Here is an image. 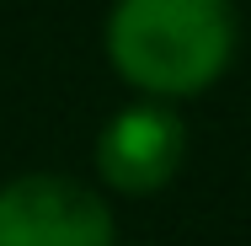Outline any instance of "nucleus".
Here are the masks:
<instances>
[{"label": "nucleus", "mask_w": 251, "mask_h": 246, "mask_svg": "<svg viewBox=\"0 0 251 246\" xmlns=\"http://www.w3.org/2000/svg\"><path fill=\"white\" fill-rule=\"evenodd\" d=\"M107 59L145 97H193L235 59L230 0H118L107 16Z\"/></svg>", "instance_id": "f257e3e1"}, {"label": "nucleus", "mask_w": 251, "mask_h": 246, "mask_svg": "<svg viewBox=\"0 0 251 246\" xmlns=\"http://www.w3.org/2000/svg\"><path fill=\"white\" fill-rule=\"evenodd\" d=\"M0 246H112V209L75 177L27 171L0 188Z\"/></svg>", "instance_id": "f03ea898"}, {"label": "nucleus", "mask_w": 251, "mask_h": 246, "mask_svg": "<svg viewBox=\"0 0 251 246\" xmlns=\"http://www.w3.org/2000/svg\"><path fill=\"white\" fill-rule=\"evenodd\" d=\"M182 150H187V129L171 107L160 102H139V107H123L97 139V171L107 188L118 193H160L176 166H182Z\"/></svg>", "instance_id": "7ed1b4c3"}]
</instances>
